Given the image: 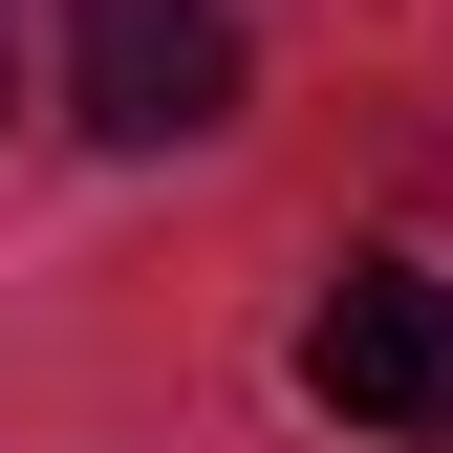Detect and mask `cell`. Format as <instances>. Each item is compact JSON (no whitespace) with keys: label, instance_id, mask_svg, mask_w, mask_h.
I'll use <instances>...</instances> for the list:
<instances>
[{"label":"cell","instance_id":"cell-1","mask_svg":"<svg viewBox=\"0 0 453 453\" xmlns=\"http://www.w3.org/2000/svg\"><path fill=\"white\" fill-rule=\"evenodd\" d=\"M65 87H87L108 151H195L238 108V22L216 0H65Z\"/></svg>","mask_w":453,"mask_h":453},{"label":"cell","instance_id":"cell-2","mask_svg":"<svg viewBox=\"0 0 453 453\" xmlns=\"http://www.w3.org/2000/svg\"><path fill=\"white\" fill-rule=\"evenodd\" d=\"M303 388L346 432H453V280L432 259H346L324 324H303Z\"/></svg>","mask_w":453,"mask_h":453}]
</instances>
